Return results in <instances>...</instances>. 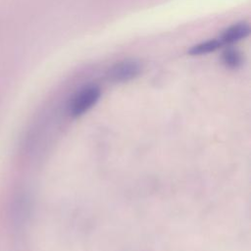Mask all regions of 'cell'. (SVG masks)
Instances as JSON below:
<instances>
[{"label": "cell", "instance_id": "cell-2", "mask_svg": "<svg viewBox=\"0 0 251 251\" xmlns=\"http://www.w3.org/2000/svg\"><path fill=\"white\" fill-rule=\"evenodd\" d=\"M141 72L137 61L125 60L115 64L108 72V77L114 82H126L135 78Z\"/></svg>", "mask_w": 251, "mask_h": 251}, {"label": "cell", "instance_id": "cell-3", "mask_svg": "<svg viewBox=\"0 0 251 251\" xmlns=\"http://www.w3.org/2000/svg\"><path fill=\"white\" fill-rule=\"evenodd\" d=\"M249 33H250L249 25L245 23H239L226 28L223 32L220 38V41L222 42V44L223 43L231 44L245 38L246 36H248Z\"/></svg>", "mask_w": 251, "mask_h": 251}, {"label": "cell", "instance_id": "cell-1", "mask_svg": "<svg viewBox=\"0 0 251 251\" xmlns=\"http://www.w3.org/2000/svg\"><path fill=\"white\" fill-rule=\"evenodd\" d=\"M101 90L97 85L90 84L81 88L73 98L69 112L73 117H79L91 109L99 100Z\"/></svg>", "mask_w": 251, "mask_h": 251}, {"label": "cell", "instance_id": "cell-4", "mask_svg": "<svg viewBox=\"0 0 251 251\" xmlns=\"http://www.w3.org/2000/svg\"><path fill=\"white\" fill-rule=\"evenodd\" d=\"M222 45V42L219 39H211V40H207L204 42H201L199 44H196L194 46H192L189 51L188 54L190 55H204V54H208L210 52H214L215 50L219 49L220 46Z\"/></svg>", "mask_w": 251, "mask_h": 251}, {"label": "cell", "instance_id": "cell-5", "mask_svg": "<svg viewBox=\"0 0 251 251\" xmlns=\"http://www.w3.org/2000/svg\"><path fill=\"white\" fill-rule=\"evenodd\" d=\"M223 63L230 69H236L242 64L241 54L234 49H226L223 53Z\"/></svg>", "mask_w": 251, "mask_h": 251}]
</instances>
